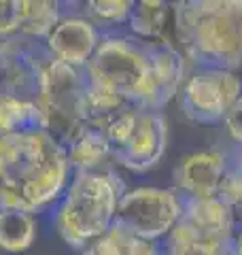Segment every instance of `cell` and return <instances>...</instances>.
<instances>
[{
	"label": "cell",
	"mask_w": 242,
	"mask_h": 255,
	"mask_svg": "<svg viewBox=\"0 0 242 255\" xmlns=\"http://www.w3.org/2000/svg\"><path fill=\"white\" fill-rule=\"evenodd\" d=\"M62 19V2L60 0H26L23 11V26L21 36L30 38H47V34L55 28V23Z\"/></svg>",
	"instance_id": "obj_19"
},
{
	"label": "cell",
	"mask_w": 242,
	"mask_h": 255,
	"mask_svg": "<svg viewBox=\"0 0 242 255\" xmlns=\"http://www.w3.org/2000/svg\"><path fill=\"white\" fill-rule=\"evenodd\" d=\"M172 26L196 66L242 68V0H174Z\"/></svg>",
	"instance_id": "obj_2"
},
{
	"label": "cell",
	"mask_w": 242,
	"mask_h": 255,
	"mask_svg": "<svg viewBox=\"0 0 242 255\" xmlns=\"http://www.w3.org/2000/svg\"><path fill=\"white\" fill-rule=\"evenodd\" d=\"M81 255H161V249L155 243L111 226L100 238L81 249Z\"/></svg>",
	"instance_id": "obj_16"
},
{
	"label": "cell",
	"mask_w": 242,
	"mask_h": 255,
	"mask_svg": "<svg viewBox=\"0 0 242 255\" xmlns=\"http://www.w3.org/2000/svg\"><path fill=\"white\" fill-rule=\"evenodd\" d=\"M225 128H228V132L234 138V142L242 145V96L236 100V105L232 107L228 117H225Z\"/></svg>",
	"instance_id": "obj_23"
},
{
	"label": "cell",
	"mask_w": 242,
	"mask_h": 255,
	"mask_svg": "<svg viewBox=\"0 0 242 255\" xmlns=\"http://www.w3.org/2000/svg\"><path fill=\"white\" fill-rule=\"evenodd\" d=\"M174 0H134V9L127 17L132 34L142 41H168L166 30L172 19Z\"/></svg>",
	"instance_id": "obj_15"
},
{
	"label": "cell",
	"mask_w": 242,
	"mask_h": 255,
	"mask_svg": "<svg viewBox=\"0 0 242 255\" xmlns=\"http://www.w3.org/2000/svg\"><path fill=\"white\" fill-rule=\"evenodd\" d=\"M234 213L219 196L189 198L181 196V217L176 226L198 238L230 241L234 238Z\"/></svg>",
	"instance_id": "obj_13"
},
{
	"label": "cell",
	"mask_w": 242,
	"mask_h": 255,
	"mask_svg": "<svg viewBox=\"0 0 242 255\" xmlns=\"http://www.w3.org/2000/svg\"><path fill=\"white\" fill-rule=\"evenodd\" d=\"M228 170V151L208 149L185 155L174 168L176 191L189 198L219 196L221 183Z\"/></svg>",
	"instance_id": "obj_11"
},
{
	"label": "cell",
	"mask_w": 242,
	"mask_h": 255,
	"mask_svg": "<svg viewBox=\"0 0 242 255\" xmlns=\"http://www.w3.org/2000/svg\"><path fill=\"white\" fill-rule=\"evenodd\" d=\"M87 81L153 111V41L138 36H104L85 64Z\"/></svg>",
	"instance_id": "obj_4"
},
{
	"label": "cell",
	"mask_w": 242,
	"mask_h": 255,
	"mask_svg": "<svg viewBox=\"0 0 242 255\" xmlns=\"http://www.w3.org/2000/svg\"><path fill=\"white\" fill-rule=\"evenodd\" d=\"M181 217V196L174 189L138 187L121 196L115 223L142 241L155 243L164 238Z\"/></svg>",
	"instance_id": "obj_6"
},
{
	"label": "cell",
	"mask_w": 242,
	"mask_h": 255,
	"mask_svg": "<svg viewBox=\"0 0 242 255\" xmlns=\"http://www.w3.org/2000/svg\"><path fill=\"white\" fill-rule=\"evenodd\" d=\"M125 185L109 168L77 172L55 213V228L72 249H85L115 223V213Z\"/></svg>",
	"instance_id": "obj_3"
},
{
	"label": "cell",
	"mask_w": 242,
	"mask_h": 255,
	"mask_svg": "<svg viewBox=\"0 0 242 255\" xmlns=\"http://www.w3.org/2000/svg\"><path fill=\"white\" fill-rule=\"evenodd\" d=\"M87 83L85 70L49 60L40 85V126L49 136L66 149L90 126L87 119Z\"/></svg>",
	"instance_id": "obj_5"
},
{
	"label": "cell",
	"mask_w": 242,
	"mask_h": 255,
	"mask_svg": "<svg viewBox=\"0 0 242 255\" xmlns=\"http://www.w3.org/2000/svg\"><path fill=\"white\" fill-rule=\"evenodd\" d=\"M98 45V30L85 17H62L45 38V49L51 58L75 68H85Z\"/></svg>",
	"instance_id": "obj_12"
},
{
	"label": "cell",
	"mask_w": 242,
	"mask_h": 255,
	"mask_svg": "<svg viewBox=\"0 0 242 255\" xmlns=\"http://www.w3.org/2000/svg\"><path fill=\"white\" fill-rule=\"evenodd\" d=\"M26 0H0V41L21 34Z\"/></svg>",
	"instance_id": "obj_22"
},
{
	"label": "cell",
	"mask_w": 242,
	"mask_h": 255,
	"mask_svg": "<svg viewBox=\"0 0 242 255\" xmlns=\"http://www.w3.org/2000/svg\"><path fill=\"white\" fill-rule=\"evenodd\" d=\"M66 149L45 130L0 134V209L36 213L68 185Z\"/></svg>",
	"instance_id": "obj_1"
},
{
	"label": "cell",
	"mask_w": 242,
	"mask_h": 255,
	"mask_svg": "<svg viewBox=\"0 0 242 255\" xmlns=\"http://www.w3.org/2000/svg\"><path fill=\"white\" fill-rule=\"evenodd\" d=\"M219 198L232 209L234 217L242 221V145L228 151V170L219 189Z\"/></svg>",
	"instance_id": "obj_20"
},
{
	"label": "cell",
	"mask_w": 242,
	"mask_h": 255,
	"mask_svg": "<svg viewBox=\"0 0 242 255\" xmlns=\"http://www.w3.org/2000/svg\"><path fill=\"white\" fill-rule=\"evenodd\" d=\"M51 60L43 43L30 36H11L0 43V98L38 105L47 62Z\"/></svg>",
	"instance_id": "obj_8"
},
{
	"label": "cell",
	"mask_w": 242,
	"mask_h": 255,
	"mask_svg": "<svg viewBox=\"0 0 242 255\" xmlns=\"http://www.w3.org/2000/svg\"><path fill=\"white\" fill-rule=\"evenodd\" d=\"M234 253L242 255V232L238 236H234Z\"/></svg>",
	"instance_id": "obj_24"
},
{
	"label": "cell",
	"mask_w": 242,
	"mask_h": 255,
	"mask_svg": "<svg viewBox=\"0 0 242 255\" xmlns=\"http://www.w3.org/2000/svg\"><path fill=\"white\" fill-rule=\"evenodd\" d=\"M168 126L159 111H140L127 138L113 149V159L132 172L153 168L166 151Z\"/></svg>",
	"instance_id": "obj_9"
},
{
	"label": "cell",
	"mask_w": 242,
	"mask_h": 255,
	"mask_svg": "<svg viewBox=\"0 0 242 255\" xmlns=\"http://www.w3.org/2000/svg\"><path fill=\"white\" fill-rule=\"evenodd\" d=\"M134 0H85V13L100 23H127Z\"/></svg>",
	"instance_id": "obj_21"
},
{
	"label": "cell",
	"mask_w": 242,
	"mask_h": 255,
	"mask_svg": "<svg viewBox=\"0 0 242 255\" xmlns=\"http://www.w3.org/2000/svg\"><path fill=\"white\" fill-rule=\"evenodd\" d=\"M60 2H62V6H64V4H77L79 0H60Z\"/></svg>",
	"instance_id": "obj_25"
},
{
	"label": "cell",
	"mask_w": 242,
	"mask_h": 255,
	"mask_svg": "<svg viewBox=\"0 0 242 255\" xmlns=\"http://www.w3.org/2000/svg\"><path fill=\"white\" fill-rule=\"evenodd\" d=\"M66 157L75 172L104 170V164L113 159V145L100 130L87 126L66 147Z\"/></svg>",
	"instance_id": "obj_14"
},
{
	"label": "cell",
	"mask_w": 242,
	"mask_h": 255,
	"mask_svg": "<svg viewBox=\"0 0 242 255\" xmlns=\"http://www.w3.org/2000/svg\"><path fill=\"white\" fill-rule=\"evenodd\" d=\"M140 111L142 109L138 105L123 98L121 94L90 83V90H87V119H90L92 128L100 130L111 140L113 149L127 138Z\"/></svg>",
	"instance_id": "obj_10"
},
{
	"label": "cell",
	"mask_w": 242,
	"mask_h": 255,
	"mask_svg": "<svg viewBox=\"0 0 242 255\" xmlns=\"http://www.w3.org/2000/svg\"><path fill=\"white\" fill-rule=\"evenodd\" d=\"M161 255H236L234 238L230 241H208L185 232L174 223V228L161 238Z\"/></svg>",
	"instance_id": "obj_18"
},
{
	"label": "cell",
	"mask_w": 242,
	"mask_h": 255,
	"mask_svg": "<svg viewBox=\"0 0 242 255\" xmlns=\"http://www.w3.org/2000/svg\"><path fill=\"white\" fill-rule=\"evenodd\" d=\"M34 215L21 209H0V249L9 253H23L34 245Z\"/></svg>",
	"instance_id": "obj_17"
},
{
	"label": "cell",
	"mask_w": 242,
	"mask_h": 255,
	"mask_svg": "<svg viewBox=\"0 0 242 255\" xmlns=\"http://www.w3.org/2000/svg\"><path fill=\"white\" fill-rule=\"evenodd\" d=\"M242 96V79L236 70L202 66L183 81L179 98L187 119L198 124H219Z\"/></svg>",
	"instance_id": "obj_7"
}]
</instances>
